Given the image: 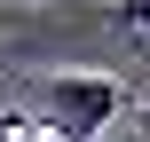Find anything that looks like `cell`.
<instances>
[{
	"label": "cell",
	"instance_id": "2",
	"mask_svg": "<svg viewBox=\"0 0 150 142\" xmlns=\"http://www.w3.org/2000/svg\"><path fill=\"white\" fill-rule=\"evenodd\" d=\"M111 16H119V24H127V32H150V0H119V8H111Z\"/></svg>",
	"mask_w": 150,
	"mask_h": 142
},
{
	"label": "cell",
	"instance_id": "1",
	"mask_svg": "<svg viewBox=\"0 0 150 142\" xmlns=\"http://www.w3.org/2000/svg\"><path fill=\"white\" fill-rule=\"evenodd\" d=\"M119 111H127V87L103 79V71H55L47 95H40V126L55 142H95Z\"/></svg>",
	"mask_w": 150,
	"mask_h": 142
}]
</instances>
